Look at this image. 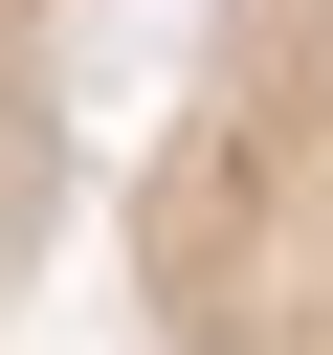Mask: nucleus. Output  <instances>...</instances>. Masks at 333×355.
Masks as SVG:
<instances>
[{"mask_svg": "<svg viewBox=\"0 0 333 355\" xmlns=\"http://www.w3.org/2000/svg\"><path fill=\"white\" fill-rule=\"evenodd\" d=\"M133 355H333V0H200L133 155Z\"/></svg>", "mask_w": 333, "mask_h": 355, "instance_id": "obj_1", "label": "nucleus"}, {"mask_svg": "<svg viewBox=\"0 0 333 355\" xmlns=\"http://www.w3.org/2000/svg\"><path fill=\"white\" fill-rule=\"evenodd\" d=\"M67 200H89V0H0V311L44 288Z\"/></svg>", "mask_w": 333, "mask_h": 355, "instance_id": "obj_2", "label": "nucleus"}]
</instances>
